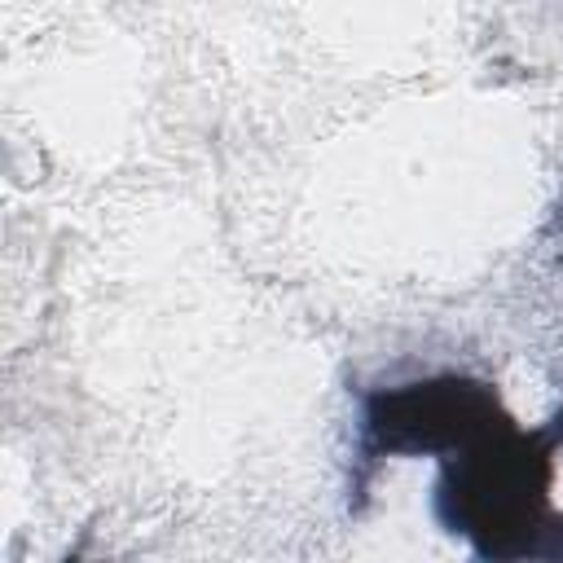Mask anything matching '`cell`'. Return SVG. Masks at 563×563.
<instances>
[{"mask_svg": "<svg viewBox=\"0 0 563 563\" xmlns=\"http://www.w3.org/2000/svg\"><path fill=\"white\" fill-rule=\"evenodd\" d=\"M497 396L479 383L440 378V383H413L391 396L369 400V435L383 453H440L457 440H475L493 422Z\"/></svg>", "mask_w": 563, "mask_h": 563, "instance_id": "cell-1", "label": "cell"}]
</instances>
